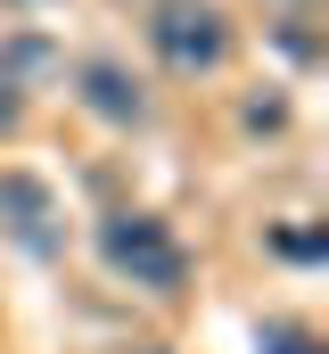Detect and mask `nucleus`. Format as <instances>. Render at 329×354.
<instances>
[{
    "label": "nucleus",
    "mask_w": 329,
    "mask_h": 354,
    "mask_svg": "<svg viewBox=\"0 0 329 354\" xmlns=\"http://www.w3.org/2000/svg\"><path fill=\"white\" fill-rule=\"evenodd\" d=\"M99 256H107L115 280L157 288V297H173V288L189 280V248L164 231L157 214H107V223H99Z\"/></svg>",
    "instance_id": "obj_1"
},
{
    "label": "nucleus",
    "mask_w": 329,
    "mask_h": 354,
    "mask_svg": "<svg viewBox=\"0 0 329 354\" xmlns=\"http://www.w3.org/2000/svg\"><path fill=\"white\" fill-rule=\"evenodd\" d=\"M149 50L173 75H214L231 58V17L214 0H157L149 8Z\"/></svg>",
    "instance_id": "obj_2"
},
{
    "label": "nucleus",
    "mask_w": 329,
    "mask_h": 354,
    "mask_svg": "<svg viewBox=\"0 0 329 354\" xmlns=\"http://www.w3.org/2000/svg\"><path fill=\"white\" fill-rule=\"evenodd\" d=\"M0 231L25 248V256H58L66 248V214H58V198H50V181L33 174H0Z\"/></svg>",
    "instance_id": "obj_3"
},
{
    "label": "nucleus",
    "mask_w": 329,
    "mask_h": 354,
    "mask_svg": "<svg viewBox=\"0 0 329 354\" xmlns=\"http://www.w3.org/2000/svg\"><path fill=\"white\" fill-rule=\"evenodd\" d=\"M75 99L99 115V124H124V132H132V124H149V91L132 83L115 58H82V66H75Z\"/></svg>",
    "instance_id": "obj_4"
},
{
    "label": "nucleus",
    "mask_w": 329,
    "mask_h": 354,
    "mask_svg": "<svg viewBox=\"0 0 329 354\" xmlns=\"http://www.w3.org/2000/svg\"><path fill=\"white\" fill-rule=\"evenodd\" d=\"M263 354H321V338H305V330H263Z\"/></svg>",
    "instance_id": "obj_5"
},
{
    "label": "nucleus",
    "mask_w": 329,
    "mask_h": 354,
    "mask_svg": "<svg viewBox=\"0 0 329 354\" xmlns=\"http://www.w3.org/2000/svg\"><path fill=\"white\" fill-rule=\"evenodd\" d=\"M17 115H25V91H17V75L0 66V132H17Z\"/></svg>",
    "instance_id": "obj_6"
},
{
    "label": "nucleus",
    "mask_w": 329,
    "mask_h": 354,
    "mask_svg": "<svg viewBox=\"0 0 329 354\" xmlns=\"http://www.w3.org/2000/svg\"><path fill=\"white\" fill-rule=\"evenodd\" d=\"M280 256H297V264H313V256H321V231H280Z\"/></svg>",
    "instance_id": "obj_7"
},
{
    "label": "nucleus",
    "mask_w": 329,
    "mask_h": 354,
    "mask_svg": "<svg viewBox=\"0 0 329 354\" xmlns=\"http://www.w3.org/2000/svg\"><path fill=\"white\" fill-rule=\"evenodd\" d=\"M288 8H313V0H288Z\"/></svg>",
    "instance_id": "obj_8"
}]
</instances>
